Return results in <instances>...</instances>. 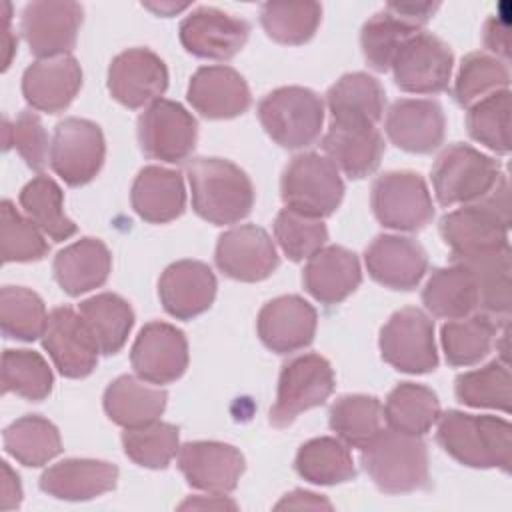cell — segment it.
<instances>
[{
	"instance_id": "1",
	"label": "cell",
	"mask_w": 512,
	"mask_h": 512,
	"mask_svg": "<svg viewBox=\"0 0 512 512\" xmlns=\"http://www.w3.org/2000/svg\"><path fill=\"white\" fill-rule=\"evenodd\" d=\"M510 202L506 174L494 190L478 202L462 204L440 220V236L452 250V262L486 256L508 244Z\"/></svg>"
},
{
	"instance_id": "2",
	"label": "cell",
	"mask_w": 512,
	"mask_h": 512,
	"mask_svg": "<svg viewBox=\"0 0 512 512\" xmlns=\"http://www.w3.org/2000/svg\"><path fill=\"white\" fill-rule=\"evenodd\" d=\"M436 440L464 466L510 470L512 426L504 418L448 410L438 418Z\"/></svg>"
},
{
	"instance_id": "3",
	"label": "cell",
	"mask_w": 512,
	"mask_h": 512,
	"mask_svg": "<svg viewBox=\"0 0 512 512\" xmlns=\"http://www.w3.org/2000/svg\"><path fill=\"white\" fill-rule=\"evenodd\" d=\"M194 212L210 224H236L254 206L248 174L224 158H196L186 166Z\"/></svg>"
},
{
	"instance_id": "4",
	"label": "cell",
	"mask_w": 512,
	"mask_h": 512,
	"mask_svg": "<svg viewBox=\"0 0 512 512\" xmlns=\"http://www.w3.org/2000/svg\"><path fill=\"white\" fill-rule=\"evenodd\" d=\"M362 466L386 494H406L428 484V450L420 436L382 430L362 448Z\"/></svg>"
},
{
	"instance_id": "5",
	"label": "cell",
	"mask_w": 512,
	"mask_h": 512,
	"mask_svg": "<svg viewBox=\"0 0 512 512\" xmlns=\"http://www.w3.org/2000/svg\"><path fill=\"white\" fill-rule=\"evenodd\" d=\"M258 118L276 144L298 150L318 140L324 122V102L310 88L282 86L260 100Z\"/></svg>"
},
{
	"instance_id": "6",
	"label": "cell",
	"mask_w": 512,
	"mask_h": 512,
	"mask_svg": "<svg viewBox=\"0 0 512 512\" xmlns=\"http://www.w3.org/2000/svg\"><path fill=\"white\" fill-rule=\"evenodd\" d=\"M502 176L494 158L462 142L444 148L432 166V186L440 206L478 202L494 190Z\"/></svg>"
},
{
	"instance_id": "7",
	"label": "cell",
	"mask_w": 512,
	"mask_h": 512,
	"mask_svg": "<svg viewBox=\"0 0 512 512\" xmlns=\"http://www.w3.org/2000/svg\"><path fill=\"white\" fill-rule=\"evenodd\" d=\"M280 196L286 208L306 216L324 218L336 212L344 198L338 168L316 152L294 156L282 172Z\"/></svg>"
},
{
	"instance_id": "8",
	"label": "cell",
	"mask_w": 512,
	"mask_h": 512,
	"mask_svg": "<svg viewBox=\"0 0 512 512\" xmlns=\"http://www.w3.org/2000/svg\"><path fill=\"white\" fill-rule=\"evenodd\" d=\"M440 8L438 2H388L360 32V44L368 66L386 72L398 50L410 40Z\"/></svg>"
},
{
	"instance_id": "9",
	"label": "cell",
	"mask_w": 512,
	"mask_h": 512,
	"mask_svg": "<svg viewBox=\"0 0 512 512\" xmlns=\"http://www.w3.org/2000/svg\"><path fill=\"white\" fill-rule=\"evenodd\" d=\"M334 390V370L320 354H302L284 364L278 380L276 402L270 408V424L290 426L298 414L320 406Z\"/></svg>"
},
{
	"instance_id": "10",
	"label": "cell",
	"mask_w": 512,
	"mask_h": 512,
	"mask_svg": "<svg viewBox=\"0 0 512 512\" xmlns=\"http://www.w3.org/2000/svg\"><path fill=\"white\" fill-rule=\"evenodd\" d=\"M370 204L376 220L392 230L416 232L434 218L426 182L408 170L380 174L372 184Z\"/></svg>"
},
{
	"instance_id": "11",
	"label": "cell",
	"mask_w": 512,
	"mask_h": 512,
	"mask_svg": "<svg viewBox=\"0 0 512 512\" xmlns=\"http://www.w3.org/2000/svg\"><path fill=\"white\" fill-rule=\"evenodd\" d=\"M380 354L386 364L406 374L436 370L434 322L420 308H402L380 330Z\"/></svg>"
},
{
	"instance_id": "12",
	"label": "cell",
	"mask_w": 512,
	"mask_h": 512,
	"mask_svg": "<svg viewBox=\"0 0 512 512\" xmlns=\"http://www.w3.org/2000/svg\"><path fill=\"white\" fill-rule=\"evenodd\" d=\"M196 118L178 102L160 98L138 118V142L148 158L180 164L196 148Z\"/></svg>"
},
{
	"instance_id": "13",
	"label": "cell",
	"mask_w": 512,
	"mask_h": 512,
	"mask_svg": "<svg viewBox=\"0 0 512 512\" xmlns=\"http://www.w3.org/2000/svg\"><path fill=\"white\" fill-rule=\"evenodd\" d=\"M106 158V142L98 124L66 118L56 124L50 164L68 186H82L96 178Z\"/></svg>"
},
{
	"instance_id": "14",
	"label": "cell",
	"mask_w": 512,
	"mask_h": 512,
	"mask_svg": "<svg viewBox=\"0 0 512 512\" xmlns=\"http://www.w3.org/2000/svg\"><path fill=\"white\" fill-rule=\"evenodd\" d=\"M454 54L446 42L430 32H418L398 50L392 72L400 90L438 94L448 88Z\"/></svg>"
},
{
	"instance_id": "15",
	"label": "cell",
	"mask_w": 512,
	"mask_h": 512,
	"mask_svg": "<svg viewBox=\"0 0 512 512\" xmlns=\"http://www.w3.org/2000/svg\"><path fill=\"white\" fill-rule=\"evenodd\" d=\"M84 10L78 2L36 0L24 6L20 30L34 56H66L78 38Z\"/></svg>"
},
{
	"instance_id": "16",
	"label": "cell",
	"mask_w": 512,
	"mask_h": 512,
	"mask_svg": "<svg viewBox=\"0 0 512 512\" xmlns=\"http://www.w3.org/2000/svg\"><path fill=\"white\" fill-rule=\"evenodd\" d=\"M168 88L164 60L148 48H128L108 68V90L126 108H142L160 100Z\"/></svg>"
},
{
	"instance_id": "17",
	"label": "cell",
	"mask_w": 512,
	"mask_h": 512,
	"mask_svg": "<svg viewBox=\"0 0 512 512\" xmlns=\"http://www.w3.org/2000/svg\"><path fill=\"white\" fill-rule=\"evenodd\" d=\"M130 362L148 384L176 382L188 368V342L182 330L166 322H148L136 336Z\"/></svg>"
},
{
	"instance_id": "18",
	"label": "cell",
	"mask_w": 512,
	"mask_h": 512,
	"mask_svg": "<svg viewBox=\"0 0 512 512\" xmlns=\"http://www.w3.org/2000/svg\"><path fill=\"white\" fill-rule=\"evenodd\" d=\"M42 346L66 378H84L98 364V344L80 312L70 306H58L48 314Z\"/></svg>"
},
{
	"instance_id": "19",
	"label": "cell",
	"mask_w": 512,
	"mask_h": 512,
	"mask_svg": "<svg viewBox=\"0 0 512 512\" xmlns=\"http://www.w3.org/2000/svg\"><path fill=\"white\" fill-rule=\"evenodd\" d=\"M214 260L220 272L240 282L266 280L280 264L270 234L256 224L226 230L218 238Z\"/></svg>"
},
{
	"instance_id": "20",
	"label": "cell",
	"mask_w": 512,
	"mask_h": 512,
	"mask_svg": "<svg viewBox=\"0 0 512 512\" xmlns=\"http://www.w3.org/2000/svg\"><path fill=\"white\" fill-rule=\"evenodd\" d=\"M178 468L192 488L226 496L238 486L246 462L242 452L230 444L198 440L180 446Z\"/></svg>"
},
{
	"instance_id": "21",
	"label": "cell",
	"mask_w": 512,
	"mask_h": 512,
	"mask_svg": "<svg viewBox=\"0 0 512 512\" xmlns=\"http://www.w3.org/2000/svg\"><path fill=\"white\" fill-rule=\"evenodd\" d=\"M250 34V24L212 6H200L180 22L182 46L208 60H230L236 56Z\"/></svg>"
},
{
	"instance_id": "22",
	"label": "cell",
	"mask_w": 512,
	"mask_h": 512,
	"mask_svg": "<svg viewBox=\"0 0 512 512\" xmlns=\"http://www.w3.org/2000/svg\"><path fill=\"white\" fill-rule=\"evenodd\" d=\"M322 150L338 170L358 180L380 166L384 138L372 122L332 120L322 138Z\"/></svg>"
},
{
	"instance_id": "23",
	"label": "cell",
	"mask_w": 512,
	"mask_h": 512,
	"mask_svg": "<svg viewBox=\"0 0 512 512\" xmlns=\"http://www.w3.org/2000/svg\"><path fill=\"white\" fill-rule=\"evenodd\" d=\"M316 324L318 316L314 306L296 294L266 302L256 322L262 344L276 354L306 348L314 340Z\"/></svg>"
},
{
	"instance_id": "24",
	"label": "cell",
	"mask_w": 512,
	"mask_h": 512,
	"mask_svg": "<svg viewBox=\"0 0 512 512\" xmlns=\"http://www.w3.org/2000/svg\"><path fill=\"white\" fill-rule=\"evenodd\" d=\"M386 134L392 144L410 154H430L444 142L442 106L428 98L396 100L386 112Z\"/></svg>"
},
{
	"instance_id": "25",
	"label": "cell",
	"mask_w": 512,
	"mask_h": 512,
	"mask_svg": "<svg viewBox=\"0 0 512 512\" xmlns=\"http://www.w3.org/2000/svg\"><path fill=\"white\" fill-rule=\"evenodd\" d=\"M366 270L378 284L392 290H412L426 274L428 258L424 248L396 234L376 236L364 252Z\"/></svg>"
},
{
	"instance_id": "26",
	"label": "cell",
	"mask_w": 512,
	"mask_h": 512,
	"mask_svg": "<svg viewBox=\"0 0 512 512\" xmlns=\"http://www.w3.org/2000/svg\"><path fill=\"white\" fill-rule=\"evenodd\" d=\"M216 288L214 272L198 260H178L158 280L160 302L178 320H190L206 312L216 298Z\"/></svg>"
},
{
	"instance_id": "27",
	"label": "cell",
	"mask_w": 512,
	"mask_h": 512,
	"mask_svg": "<svg viewBox=\"0 0 512 512\" xmlns=\"http://www.w3.org/2000/svg\"><path fill=\"white\" fill-rule=\"evenodd\" d=\"M188 102L208 120H228L244 114L250 104L246 80L230 66H202L188 84Z\"/></svg>"
},
{
	"instance_id": "28",
	"label": "cell",
	"mask_w": 512,
	"mask_h": 512,
	"mask_svg": "<svg viewBox=\"0 0 512 512\" xmlns=\"http://www.w3.org/2000/svg\"><path fill=\"white\" fill-rule=\"evenodd\" d=\"M82 86V68L70 54L32 62L22 76L26 102L40 112L58 114L70 106Z\"/></svg>"
},
{
	"instance_id": "29",
	"label": "cell",
	"mask_w": 512,
	"mask_h": 512,
	"mask_svg": "<svg viewBox=\"0 0 512 512\" xmlns=\"http://www.w3.org/2000/svg\"><path fill=\"white\" fill-rule=\"evenodd\" d=\"M118 468L106 460L68 458L40 476V490L58 500H92L114 490Z\"/></svg>"
},
{
	"instance_id": "30",
	"label": "cell",
	"mask_w": 512,
	"mask_h": 512,
	"mask_svg": "<svg viewBox=\"0 0 512 512\" xmlns=\"http://www.w3.org/2000/svg\"><path fill=\"white\" fill-rule=\"evenodd\" d=\"M302 282L318 302L338 304L360 286V262L354 252L342 246H326L308 258Z\"/></svg>"
},
{
	"instance_id": "31",
	"label": "cell",
	"mask_w": 512,
	"mask_h": 512,
	"mask_svg": "<svg viewBox=\"0 0 512 512\" xmlns=\"http://www.w3.org/2000/svg\"><path fill=\"white\" fill-rule=\"evenodd\" d=\"M134 212L150 224L176 220L186 206V190L180 172L164 166H146L138 172L130 192Z\"/></svg>"
},
{
	"instance_id": "32",
	"label": "cell",
	"mask_w": 512,
	"mask_h": 512,
	"mask_svg": "<svg viewBox=\"0 0 512 512\" xmlns=\"http://www.w3.org/2000/svg\"><path fill=\"white\" fill-rule=\"evenodd\" d=\"M52 270L68 296H80L108 280L112 256L102 240L82 238L56 254Z\"/></svg>"
},
{
	"instance_id": "33",
	"label": "cell",
	"mask_w": 512,
	"mask_h": 512,
	"mask_svg": "<svg viewBox=\"0 0 512 512\" xmlns=\"http://www.w3.org/2000/svg\"><path fill=\"white\" fill-rule=\"evenodd\" d=\"M166 392L144 384L134 376H118L104 390V410L122 428H140L160 420L166 408Z\"/></svg>"
},
{
	"instance_id": "34",
	"label": "cell",
	"mask_w": 512,
	"mask_h": 512,
	"mask_svg": "<svg viewBox=\"0 0 512 512\" xmlns=\"http://www.w3.org/2000/svg\"><path fill=\"white\" fill-rule=\"evenodd\" d=\"M422 302L438 318H466L478 312L476 280L466 266L456 262L436 268L422 290Z\"/></svg>"
},
{
	"instance_id": "35",
	"label": "cell",
	"mask_w": 512,
	"mask_h": 512,
	"mask_svg": "<svg viewBox=\"0 0 512 512\" xmlns=\"http://www.w3.org/2000/svg\"><path fill=\"white\" fill-rule=\"evenodd\" d=\"M456 264L466 266L478 288V312L494 320L498 326H508L510 320V248L470 258V260H460Z\"/></svg>"
},
{
	"instance_id": "36",
	"label": "cell",
	"mask_w": 512,
	"mask_h": 512,
	"mask_svg": "<svg viewBox=\"0 0 512 512\" xmlns=\"http://www.w3.org/2000/svg\"><path fill=\"white\" fill-rule=\"evenodd\" d=\"M332 120H364L376 124L382 118L386 94L382 84L366 72H350L326 92Z\"/></svg>"
},
{
	"instance_id": "37",
	"label": "cell",
	"mask_w": 512,
	"mask_h": 512,
	"mask_svg": "<svg viewBox=\"0 0 512 512\" xmlns=\"http://www.w3.org/2000/svg\"><path fill=\"white\" fill-rule=\"evenodd\" d=\"M78 312L84 318L102 354L110 356L122 350L134 326L132 306L122 296L112 292L96 294L80 302Z\"/></svg>"
},
{
	"instance_id": "38",
	"label": "cell",
	"mask_w": 512,
	"mask_h": 512,
	"mask_svg": "<svg viewBox=\"0 0 512 512\" xmlns=\"http://www.w3.org/2000/svg\"><path fill=\"white\" fill-rule=\"evenodd\" d=\"M384 418L396 432L422 436L440 418V402L428 386L402 382L386 398Z\"/></svg>"
},
{
	"instance_id": "39",
	"label": "cell",
	"mask_w": 512,
	"mask_h": 512,
	"mask_svg": "<svg viewBox=\"0 0 512 512\" xmlns=\"http://www.w3.org/2000/svg\"><path fill=\"white\" fill-rule=\"evenodd\" d=\"M384 410L376 396L346 394L340 396L328 412L330 428L352 448H366L384 428Z\"/></svg>"
},
{
	"instance_id": "40",
	"label": "cell",
	"mask_w": 512,
	"mask_h": 512,
	"mask_svg": "<svg viewBox=\"0 0 512 512\" xmlns=\"http://www.w3.org/2000/svg\"><path fill=\"white\" fill-rule=\"evenodd\" d=\"M294 466L304 480L320 486L342 484L356 476L348 446L340 438L330 436L304 442L296 454Z\"/></svg>"
},
{
	"instance_id": "41",
	"label": "cell",
	"mask_w": 512,
	"mask_h": 512,
	"mask_svg": "<svg viewBox=\"0 0 512 512\" xmlns=\"http://www.w3.org/2000/svg\"><path fill=\"white\" fill-rule=\"evenodd\" d=\"M4 448L16 462L38 468L62 452V438L48 418L28 414L4 430Z\"/></svg>"
},
{
	"instance_id": "42",
	"label": "cell",
	"mask_w": 512,
	"mask_h": 512,
	"mask_svg": "<svg viewBox=\"0 0 512 512\" xmlns=\"http://www.w3.org/2000/svg\"><path fill=\"white\" fill-rule=\"evenodd\" d=\"M498 326L488 316L474 312L466 318L450 320L442 326L440 340L450 366H472L480 362L498 338Z\"/></svg>"
},
{
	"instance_id": "43",
	"label": "cell",
	"mask_w": 512,
	"mask_h": 512,
	"mask_svg": "<svg viewBox=\"0 0 512 512\" xmlns=\"http://www.w3.org/2000/svg\"><path fill=\"white\" fill-rule=\"evenodd\" d=\"M20 206L28 218L54 242L76 234V224L64 214V194L50 176L32 178L20 192Z\"/></svg>"
},
{
	"instance_id": "44",
	"label": "cell",
	"mask_w": 512,
	"mask_h": 512,
	"mask_svg": "<svg viewBox=\"0 0 512 512\" xmlns=\"http://www.w3.org/2000/svg\"><path fill=\"white\" fill-rule=\"evenodd\" d=\"M322 20V6L318 2H266L260 8V22L266 34L288 46L308 42Z\"/></svg>"
},
{
	"instance_id": "45",
	"label": "cell",
	"mask_w": 512,
	"mask_h": 512,
	"mask_svg": "<svg viewBox=\"0 0 512 512\" xmlns=\"http://www.w3.org/2000/svg\"><path fill=\"white\" fill-rule=\"evenodd\" d=\"M512 378L508 362L492 360L482 368L464 372L456 378V398L472 408H494L510 412Z\"/></svg>"
},
{
	"instance_id": "46",
	"label": "cell",
	"mask_w": 512,
	"mask_h": 512,
	"mask_svg": "<svg viewBox=\"0 0 512 512\" xmlns=\"http://www.w3.org/2000/svg\"><path fill=\"white\" fill-rule=\"evenodd\" d=\"M48 314L42 298L24 286L0 290V326L6 338L32 342L46 330Z\"/></svg>"
},
{
	"instance_id": "47",
	"label": "cell",
	"mask_w": 512,
	"mask_h": 512,
	"mask_svg": "<svg viewBox=\"0 0 512 512\" xmlns=\"http://www.w3.org/2000/svg\"><path fill=\"white\" fill-rule=\"evenodd\" d=\"M508 84L510 72L506 62L484 52H472L460 64L454 82V98L460 106L470 108L494 92L508 90Z\"/></svg>"
},
{
	"instance_id": "48",
	"label": "cell",
	"mask_w": 512,
	"mask_h": 512,
	"mask_svg": "<svg viewBox=\"0 0 512 512\" xmlns=\"http://www.w3.org/2000/svg\"><path fill=\"white\" fill-rule=\"evenodd\" d=\"M54 376L48 362L34 350H4L2 390L40 402L52 392Z\"/></svg>"
},
{
	"instance_id": "49",
	"label": "cell",
	"mask_w": 512,
	"mask_h": 512,
	"mask_svg": "<svg viewBox=\"0 0 512 512\" xmlns=\"http://www.w3.org/2000/svg\"><path fill=\"white\" fill-rule=\"evenodd\" d=\"M122 446L134 464L164 470L180 450L178 426L156 420L140 428H126L122 432Z\"/></svg>"
},
{
	"instance_id": "50",
	"label": "cell",
	"mask_w": 512,
	"mask_h": 512,
	"mask_svg": "<svg viewBox=\"0 0 512 512\" xmlns=\"http://www.w3.org/2000/svg\"><path fill=\"white\" fill-rule=\"evenodd\" d=\"M468 134L496 154L510 152V90L494 92L472 104L466 114Z\"/></svg>"
},
{
	"instance_id": "51",
	"label": "cell",
	"mask_w": 512,
	"mask_h": 512,
	"mask_svg": "<svg viewBox=\"0 0 512 512\" xmlns=\"http://www.w3.org/2000/svg\"><path fill=\"white\" fill-rule=\"evenodd\" d=\"M42 230L24 218L10 200L0 204V254L4 262H36L48 254Z\"/></svg>"
},
{
	"instance_id": "52",
	"label": "cell",
	"mask_w": 512,
	"mask_h": 512,
	"mask_svg": "<svg viewBox=\"0 0 512 512\" xmlns=\"http://www.w3.org/2000/svg\"><path fill=\"white\" fill-rule=\"evenodd\" d=\"M274 236L284 254L290 260L300 262L308 260L324 248L328 240V230L322 218L306 216L302 212L284 208L274 220Z\"/></svg>"
},
{
	"instance_id": "53",
	"label": "cell",
	"mask_w": 512,
	"mask_h": 512,
	"mask_svg": "<svg viewBox=\"0 0 512 512\" xmlns=\"http://www.w3.org/2000/svg\"><path fill=\"white\" fill-rule=\"evenodd\" d=\"M6 148L12 144L32 170H42L48 164L52 142L42 126V120L32 110H22L12 124L6 122Z\"/></svg>"
},
{
	"instance_id": "54",
	"label": "cell",
	"mask_w": 512,
	"mask_h": 512,
	"mask_svg": "<svg viewBox=\"0 0 512 512\" xmlns=\"http://www.w3.org/2000/svg\"><path fill=\"white\" fill-rule=\"evenodd\" d=\"M484 44L486 48L502 62H508V56H510V50H508V26L492 16L486 26H484Z\"/></svg>"
},
{
	"instance_id": "55",
	"label": "cell",
	"mask_w": 512,
	"mask_h": 512,
	"mask_svg": "<svg viewBox=\"0 0 512 512\" xmlns=\"http://www.w3.org/2000/svg\"><path fill=\"white\" fill-rule=\"evenodd\" d=\"M2 464V486H0V494H2V502L0 508L2 510H12L18 508L22 502V486L18 480V474L8 466V462H0Z\"/></svg>"
},
{
	"instance_id": "56",
	"label": "cell",
	"mask_w": 512,
	"mask_h": 512,
	"mask_svg": "<svg viewBox=\"0 0 512 512\" xmlns=\"http://www.w3.org/2000/svg\"><path fill=\"white\" fill-rule=\"evenodd\" d=\"M282 508H326V510H332V504L314 494V492H306V490H294L290 494H286L278 504H276V510H282Z\"/></svg>"
},
{
	"instance_id": "57",
	"label": "cell",
	"mask_w": 512,
	"mask_h": 512,
	"mask_svg": "<svg viewBox=\"0 0 512 512\" xmlns=\"http://www.w3.org/2000/svg\"><path fill=\"white\" fill-rule=\"evenodd\" d=\"M188 508H210V510H236V504L220 494H212V496H196V498H188L186 502L180 504V510H188Z\"/></svg>"
}]
</instances>
